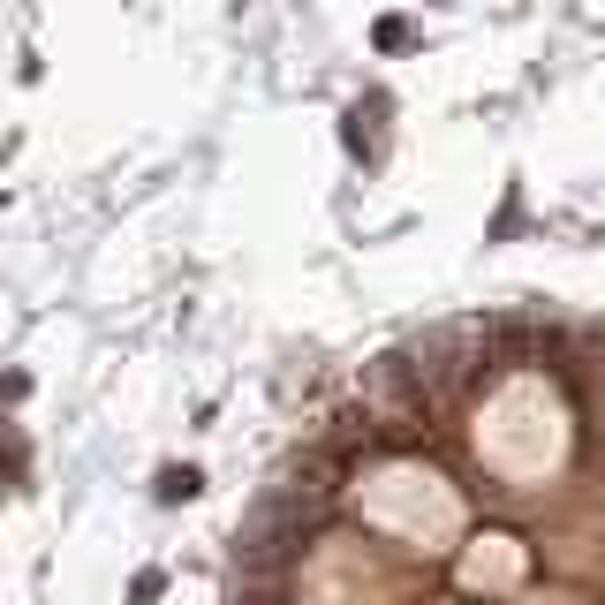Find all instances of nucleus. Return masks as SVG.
Listing matches in <instances>:
<instances>
[{"instance_id":"f257e3e1","label":"nucleus","mask_w":605,"mask_h":605,"mask_svg":"<svg viewBox=\"0 0 605 605\" xmlns=\"http://www.w3.org/2000/svg\"><path fill=\"white\" fill-rule=\"evenodd\" d=\"M227 605H605V318L507 303L379 348L265 469Z\"/></svg>"}]
</instances>
